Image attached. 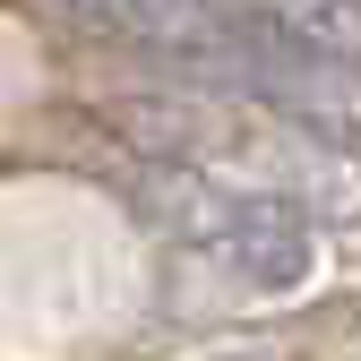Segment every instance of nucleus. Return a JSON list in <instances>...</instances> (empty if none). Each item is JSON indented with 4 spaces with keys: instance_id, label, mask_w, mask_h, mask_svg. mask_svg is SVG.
I'll return each instance as SVG.
<instances>
[{
    "instance_id": "f257e3e1",
    "label": "nucleus",
    "mask_w": 361,
    "mask_h": 361,
    "mask_svg": "<svg viewBox=\"0 0 361 361\" xmlns=\"http://www.w3.org/2000/svg\"><path fill=\"white\" fill-rule=\"evenodd\" d=\"M104 121L147 164L207 172V180H224V190L284 198L310 224H353L361 215V164L336 138H310V129L258 112V104L207 95V86H147V95H112Z\"/></svg>"
},
{
    "instance_id": "f03ea898",
    "label": "nucleus",
    "mask_w": 361,
    "mask_h": 361,
    "mask_svg": "<svg viewBox=\"0 0 361 361\" xmlns=\"http://www.w3.org/2000/svg\"><path fill=\"white\" fill-rule=\"evenodd\" d=\"M129 207H138L147 224H164L190 258H207L233 284H250V293H301L310 276H319V224L293 215L284 198L224 190V180H207V172L147 164L138 180H129Z\"/></svg>"
},
{
    "instance_id": "7ed1b4c3",
    "label": "nucleus",
    "mask_w": 361,
    "mask_h": 361,
    "mask_svg": "<svg viewBox=\"0 0 361 361\" xmlns=\"http://www.w3.org/2000/svg\"><path fill=\"white\" fill-rule=\"evenodd\" d=\"M52 9L86 35H112L129 52H155L172 69L207 78L241 43V26L258 18V0H52Z\"/></svg>"
},
{
    "instance_id": "20e7f679",
    "label": "nucleus",
    "mask_w": 361,
    "mask_h": 361,
    "mask_svg": "<svg viewBox=\"0 0 361 361\" xmlns=\"http://www.w3.org/2000/svg\"><path fill=\"white\" fill-rule=\"evenodd\" d=\"M241 361H267V353H241Z\"/></svg>"
}]
</instances>
